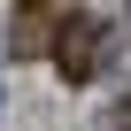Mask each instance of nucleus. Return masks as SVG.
Listing matches in <instances>:
<instances>
[{
  "mask_svg": "<svg viewBox=\"0 0 131 131\" xmlns=\"http://www.w3.org/2000/svg\"><path fill=\"white\" fill-rule=\"evenodd\" d=\"M46 54H54L62 85H93V77L108 70V23H100V16H62Z\"/></svg>",
  "mask_w": 131,
  "mask_h": 131,
  "instance_id": "nucleus-1",
  "label": "nucleus"
},
{
  "mask_svg": "<svg viewBox=\"0 0 131 131\" xmlns=\"http://www.w3.org/2000/svg\"><path fill=\"white\" fill-rule=\"evenodd\" d=\"M54 46V8H46V0H23V8L8 16V54L23 62V54H46Z\"/></svg>",
  "mask_w": 131,
  "mask_h": 131,
  "instance_id": "nucleus-2",
  "label": "nucleus"
},
{
  "mask_svg": "<svg viewBox=\"0 0 131 131\" xmlns=\"http://www.w3.org/2000/svg\"><path fill=\"white\" fill-rule=\"evenodd\" d=\"M116 123H131V93H123V116H116Z\"/></svg>",
  "mask_w": 131,
  "mask_h": 131,
  "instance_id": "nucleus-3",
  "label": "nucleus"
}]
</instances>
